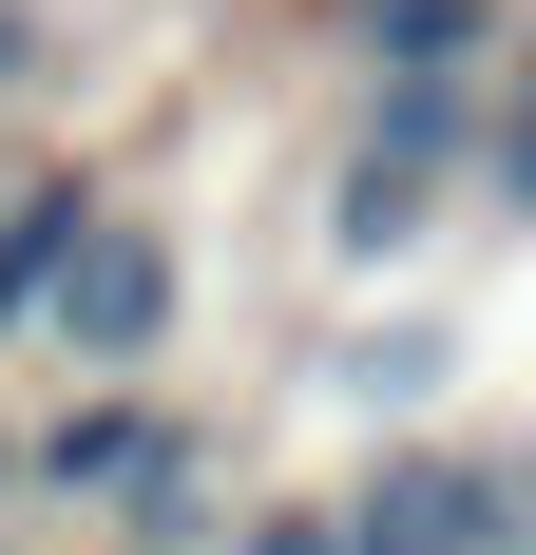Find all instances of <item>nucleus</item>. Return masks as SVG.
Masks as SVG:
<instances>
[{
  "instance_id": "1",
  "label": "nucleus",
  "mask_w": 536,
  "mask_h": 555,
  "mask_svg": "<svg viewBox=\"0 0 536 555\" xmlns=\"http://www.w3.org/2000/svg\"><path fill=\"white\" fill-rule=\"evenodd\" d=\"M480 77H383L365 96V134H345V172H326V249L345 269H383V249H422V211L480 172Z\"/></svg>"
},
{
  "instance_id": "2",
  "label": "nucleus",
  "mask_w": 536,
  "mask_h": 555,
  "mask_svg": "<svg viewBox=\"0 0 536 555\" xmlns=\"http://www.w3.org/2000/svg\"><path fill=\"white\" fill-rule=\"evenodd\" d=\"M345 555H536V460L383 441L365 479H345Z\"/></svg>"
},
{
  "instance_id": "3",
  "label": "nucleus",
  "mask_w": 536,
  "mask_h": 555,
  "mask_svg": "<svg viewBox=\"0 0 536 555\" xmlns=\"http://www.w3.org/2000/svg\"><path fill=\"white\" fill-rule=\"evenodd\" d=\"M39 345H77V364H97V384H135V364H154L173 345V230H77V269H58V307H39Z\"/></svg>"
},
{
  "instance_id": "4",
  "label": "nucleus",
  "mask_w": 536,
  "mask_h": 555,
  "mask_svg": "<svg viewBox=\"0 0 536 555\" xmlns=\"http://www.w3.org/2000/svg\"><path fill=\"white\" fill-rule=\"evenodd\" d=\"M97 211H115L97 154L20 172V211H0V345H39V307H58V269H77V230H97Z\"/></svg>"
},
{
  "instance_id": "5",
  "label": "nucleus",
  "mask_w": 536,
  "mask_h": 555,
  "mask_svg": "<svg viewBox=\"0 0 536 555\" xmlns=\"http://www.w3.org/2000/svg\"><path fill=\"white\" fill-rule=\"evenodd\" d=\"M345 39H365L383 77H480L518 20H498V0H345Z\"/></svg>"
},
{
  "instance_id": "6",
  "label": "nucleus",
  "mask_w": 536,
  "mask_h": 555,
  "mask_svg": "<svg viewBox=\"0 0 536 555\" xmlns=\"http://www.w3.org/2000/svg\"><path fill=\"white\" fill-rule=\"evenodd\" d=\"M230 555H345V499H250V517H230Z\"/></svg>"
},
{
  "instance_id": "7",
  "label": "nucleus",
  "mask_w": 536,
  "mask_h": 555,
  "mask_svg": "<svg viewBox=\"0 0 536 555\" xmlns=\"http://www.w3.org/2000/svg\"><path fill=\"white\" fill-rule=\"evenodd\" d=\"M480 172H498V192H518V211H536V96H518V115H498V134H480Z\"/></svg>"
},
{
  "instance_id": "8",
  "label": "nucleus",
  "mask_w": 536,
  "mask_h": 555,
  "mask_svg": "<svg viewBox=\"0 0 536 555\" xmlns=\"http://www.w3.org/2000/svg\"><path fill=\"white\" fill-rule=\"evenodd\" d=\"M20 77H39V20H20V0H0V96H20Z\"/></svg>"
}]
</instances>
